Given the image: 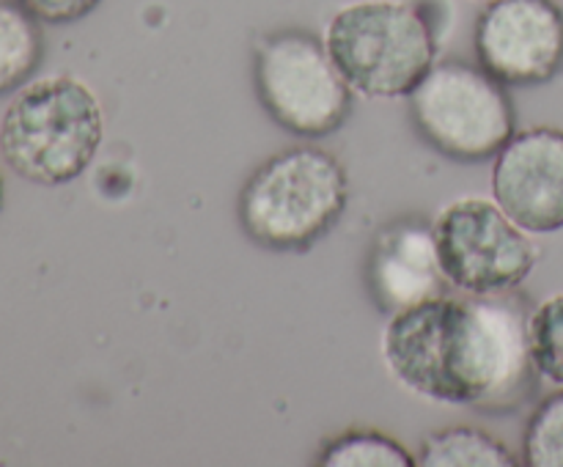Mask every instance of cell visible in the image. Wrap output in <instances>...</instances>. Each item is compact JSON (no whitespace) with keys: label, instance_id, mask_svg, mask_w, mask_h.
I'll return each instance as SVG.
<instances>
[{"label":"cell","instance_id":"1","mask_svg":"<svg viewBox=\"0 0 563 467\" xmlns=\"http://www.w3.org/2000/svg\"><path fill=\"white\" fill-rule=\"evenodd\" d=\"M531 313L511 291L432 297L390 313L383 333L388 371L423 399L511 412L537 388Z\"/></svg>","mask_w":563,"mask_h":467},{"label":"cell","instance_id":"2","mask_svg":"<svg viewBox=\"0 0 563 467\" xmlns=\"http://www.w3.org/2000/svg\"><path fill=\"white\" fill-rule=\"evenodd\" d=\"M104 115L91 88L55 75L27 82L0 121V154L25 181L60 187L75 181L102 146Z\"/></svg>","mask_w":563,"mask_h":467},{"label":"cell","instance_id":"3","mask_svg":"<svg viewBox=\"0 0 563 467\" xmlns=\"http://www.w3.org/2000/svg\"><path fill=\"white\" fill-rule=\"evenodd\" d=\"M350 179L339 159L317 146H297L258 165L240 190L236 214L256 245L306 251L341 220Z\"/></svg>","mask_w":563,"mask_h":467},{"label":"cell","instance_id":"4","mask_svg":"<svg viewBox=\"0 0 563 467\" xmlns=\"http://www.w3.org/2000/svg\"><path fill=\"white\" fill-rule=\"evenodd\" d=\"M328 53L352 91L410 97L434 66L438 42L421 11L399 0H361L330 20Z\"/></svg>","mask_w":563,"mask_h":467},{"label":"cell","instance_id":"5","mask_svg":"<svg viewBox=\"0 0 563 467\" xmlns=\"http://www.w3.org/2000/svg\"><path fill=\"white\" fill-rule=\"evenodd\" d=\"M410 115L423 141L456 163L495 157L515 135L504 82L467 60L434 64L412 88Z\"/></svg>","mask_w":563,"mask_h":467},{"label":"cell","instance_id":"6","mask_svg":"<svg viewBox=\"0 0 563 467\" xmlns=\"http://www.w3.org/2000/svg\"><path fill=\"white\" fill-rule=\"evenodd\" d=\"M253 80L275 124L300 137H324L352 113V88L333 64L328 44L306 31L262 38Z\"/></svg>","mask_w":563,"mask_h":467},{"label":"cell","instance_id":"7","mask_svg":"<svg viewBox=\"0 0 563 467\" xmlns=\"http://www.w3.org/2000/svg\"><path fill=\"white\" fill-rule=\"evenodd\" d=\"M432 231L445 278L467 294L517 289L539 262L537 242L487 198H456Z\"/></svg>","mask_w":563,"mask_h":467},{"label":"cell","instance_id":"8","mask_svg":"<svg viewBox=\"0 0 563 467\" xmlns=\"http://www.w3.org/2000/svg\"><path fill=\"white\" fill-rule=\"evenodd\" d=\"M478 66L504 86H537L563 66V11L555 0H493L476 22Z\"/></svg>","mask_w":563,"mask_h":467},{"label":"cell","instance_id":"9","mask_svg":"<svg viewBox=\"0 0 563 467\" xmlns=\"http://www.w3.org/2000/svg\"><path fill=\"white\" fill-rule=\"evenodd\" d=\"M495 201L528 234L563 229V132L533 126L495 154Z\"/></svg>","mask_w":563,"mask_h":467},{"label":"cell","instance_id":"10","mask_svg":"<svg viewBox=\"0 0 563 467\" xmlns=\"http://www.w3.org/2000/svg\"><path fill=\"white\" fill-rule=\"evenodd\" d=\"M434 231L401 223L385 231L368 258V289L383 311L399 313L423 300L445 294Z\"/></svg>","mask_w":563,"mask_h":467},{"label":"cell","instance_id":"11","mask_svg":"<svg viewBox=\"0 0 563 467\" xmlns=\"http://www.w3.org/2000/svg\"><path fill=\"white\" fill-rule=\"evenodd\" d=\"M421 467H515L517 459L498 437L476 426H445L429 434L416 456Z\"/></svg>","mask_w":563,"mask_h":467},{"label":"cell","instance_id":"12","mask_svg":"<svg viewBox=\"0 0 563 467\" xmlns=\"http://www.w3.org/2000/svg\"><path fill=\"white\" fill-rule=\"evenodd\" d=\"M44 55V38L36 16L20 3L0 0V97L31 80Z\"/></svg>","mask_w":563,"mask_h":467},{"label":"cell","instance_id":"13","mask_svg":"<svg viewBox=\"0 0 563 467\" xmlns=\"http://www.w3.org/2000/svg\"><path fill=\"white\" fill-rule=\"evenodd\" d=\"M317 462L322 467H412L416 456L388 434L355 429L330 440Z\"/></svg>","mask_w":563,"mask_h":467},{"label":"cell","instance_id":"14","mask_svg":"<svg viewBox=\"0 0 563 467\" xmlns=\"http://www.w3.org/2000/svg\"><path fill=\"white\" fill-rule=\"evenodd\" d=\"M522 459L531 467H563V390L544 399L528 421Z\"/></svg>","mask_w":563,"mask_h":467},{"label":"cell","instance_id":"15","mask_svg":"<svg viewBox=\"0 0 563 467\" xmlns=\"http://www.w3.org/2000/svg\"><path fill=\"white\" fill-rule=\"evenodd\" d=\"M531 355L539 374L563 385V291L531 313Z\"/></svg>","mask_w":563,"mask_h":467},{"label":"cell","instance_id":"16","mask_svg":"<svg viewBox=\"0 0 563 467\" xmlns=\"http://www.w3.org/2000/svg\"><path fill=\"white\" fill-rule=\"evenodd\" d=\"M22 9L38 22H49V25H66V22H77L82 16L91 14L102 0H16Z\"/></svg>","mask_w":563,"mask_h":467},{"label":"cell","instance_id":"17","mask_svg":"<svg viewBox=\"0 0 563 467\" xmlns=\"http://www.w3.org/2000/svg\"><path fill=\"white\" fill-rule=\"evenodd\" d=\"M0 203H3V179H0Z\"/></svg>","mask_w":563,"mask_h":467},{"label":"cell","instance_id":"18","mask_svg":"<svg viewBox=\"0 0 563 467\" xmlns=\"http://www.w3.org/2000/svg\"><path fill=\"white\" fill-rule=\"evenodd\" d=\"M555 3H563V0H555Z\"/></svg>","mask_w":563,"mask_h":467}]
</instances>
